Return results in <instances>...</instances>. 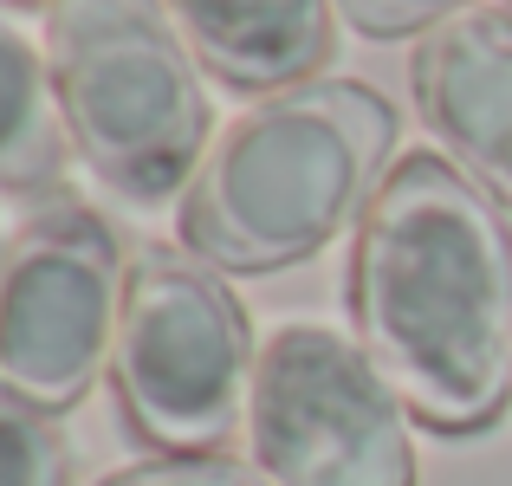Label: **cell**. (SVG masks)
<instances>
[{
	"instance_id": "6da1fadb",
	"label": "cell",
	"mask_w": 512,
	"mask_h": 486,
	"mask_svg": "<svg viewBox=\"0 0 512 486\" xmlns=\"http://www.w3.org/2000/svg\"><path fill=\"white\" fill-rule=\"evenodd\" d=\"M350 324L409 415L474 435L512 402V221L448 156L389 162L350 240Z\"/></svg>"
},
{
	"instance_id": "7a4b0ae2",
	"label": "cell",
	"mask_w": 512,
	"mask_h": 486,
	"mask_svg": "<svg viewBox=\"0 0 512 486\" xmlns=\"http://www.w3.org/2000/svg\"><path fill=\"white\" fill-rule=\"evenodd\" d=\"M396 104L363 78L266 91L214 130L182 188V240L214 273H279L363 221L389 175Z\"/></svg>"
},
{
	"instance_id": "3957f363",
	"label": "cell",
	"mask_w": 512,
	"mask_h": 486,
	"mask_svg": "<svg viewBox=\"0 0 512 486\" xmlns=\"http://www.w3.org/2000/svg\"><path fill=\"white\" fill-rule=\"evenodd\" d=\"M46 65L85 169L130 208L188 188L214 143L208 78L163 0H52Z\"/></svg>"
},
{
	"instance_id": "277c9868",
	"label": "cell",
	"mask_w": 512,
	"mask_h": 486,
	"mask_svg": "<svg viewBox=\"0 0 512 486\" xmlns=\"http://www.w3.org/2000/svg\"><path fill=\"white\" fill-rule=\"evenodd\" d=\"M253 363V324L208 260L175 247H143L130 260L111 389L124 422L156 454H214L234 428H247Z\"/></svg>"
},
{
	"instance_id": "5b68a950",
	"label": "cell",
	"mask_w": 512,
	"mask_h": 486,
	"mask_svg": "<svg viewBox=\"0 0 512 486\" xmlns=\"http://www.w3.org/2000/svg\"><path fill=\"white\" fill-rule=\"evenodd\" d=\"M247 448L273 486H415L409 402L357 337L312 318L260 344Z\"/></svg>"
},
{
	"instance_id": "8992f818",
	"label": "cell",
	"mask_w": 512,
	"mask_h": 486,
	"mask_svg": "<svg viewBox=\"0 0 512 486\" xmlns=\"http://www.w3.org/2000/svg\"><path fill=\"white\" fill-rule=\"evenodd\" d=\"M124 253L91 208H46L0 253V396L65 415L111 370Z\"/></svg>"
},
{
	"instance_id": "52a82bcc",
	"label": "cell",
	"mask_w": 512,
	"mask_h": 486,
	"mask_svg": "<svg viewBox=\"0 0 512 486\" xmlns=\"http://www.w3.org/2000/svg\"><path fill=\"white\" fill-rule=\"evenodd\" d=\"M409 85L448 162L512 208V7H467L428 26Z\"/></svg>"
},
{
	"instance_id": "ba28073f",
	"label": "cell",
	"mask_w": 512,
	"mask_h": 486,
	"mask_svg": "<svg viewBox=\"0 0 512 486\" xmlns=\"http://www.w3.org/2000/svg\"><path fill=\"white\" fill-rule=\"evenodd\" d=\"M175 33L240 91H286L318 78L338 39V0H163Z\"/></svg>"
},
{
	"instance_id": "9c48e42d",
	"label": "cell",
	"mask_w": 512,
	"mask_h": 486,
	"mask_svg": "<svg viewBox=\"0 0 512 486\" xmlns=\"http://www.w3.org/2000/svg\"><path fill=\"white\" fill-rule=\"evenodd\" d=\"M65 117L52 91V65L20 26L0 13V195H33L59 182Z\"/></svg>"
},
{
	"instance_id": "30bf717a",
	"label": "cell",
	"mask_w": 512,
	"mask_h": 486,
	"mask_svg": "<svg viewBox=\"0 0 512 486\" xmlns=\"http://www.w3.org/2000/svg\"><path fill=\"white\" fill-rule=\"evenodd\" d=\"M65 480H72V448L59 435V415L0 396V486H65Z\"/></svg>"
},
{
	"instance_id": "8fae6325",
	"label": "cell",
	"mask_w": 512,
	"mask_h": 486,
	"mask_svg": "<svg viewBox=\"0 0 512 486\" xmlns=\"http://www.w3.org/2000/svg\"><path fill=\"white\" fill-rule=\"evenodd\" d=\"M91 486H273V480L260 474V461L214 448V454H150V461H130Z\"/></svg>"
},
{
	"instance_id": "7c38bea8",
	"label": "cell",
	"mask_w": 512,
	"mask_h": 486,
	"mask_svg": "<svg viewBox=\"0 0 512 486\" xmlns=\"http://www.w3.org/2000/svg\"><path fill=\"white\" fill-rule=\"evenodd\" d=\"M480 7V0H338V13L357 33L370 39H409V33H428V26L454 20V13Z\"/></svg>"
},
{
	"instance_id": "4fadbf2b",
	"label": "cell",
	"mask_w": 512,
	"mask_h": 486,
	"mask_svg": "<svg viewBox=\"0 0 512 486\" xmlns=\"http://www.w3.org/2000/svg\"><path fill=\"white\" fill-rule=\"evenodd\" d=\"M0 7H39V0H0Z\"/></svg>"
},
{
	"instance_id": "5bb4252c",
	"label": "cell",
	"mask_w": 512,
	"mask_h": 486,
	"mask_svg": "<svg viewBox=\"0 0 512 486\" xmlns=\"http://www.w3.org/2000/svg\"><path fill=\"white\" fill-rule=\"evenodd\" d=\"M506 7H512V0H506Z\"/></svg>"
}]
</instances>
